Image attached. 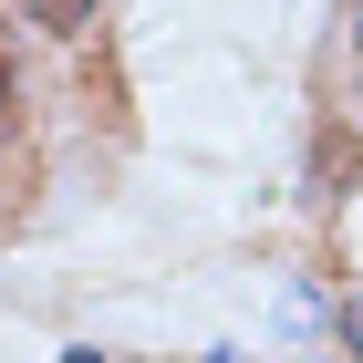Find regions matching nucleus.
Returning a JSON list of instances; mask_svg holds the SVG:
<instances>
[{"label": "nucleus", "mask_w": 363, "mask_h": 363, "mask_svg": "<svg viewBox=\"0 0 363 363\" xmlns=\"http://www.w3.org/2000/svg\"><path fill=\"white\" fill-rule=\"evenodd\" d=\"M42 21H52V31H84V21H94V0H42Z\"/></svg>", "instance_id": "f257e3e1"}, {"label": "nucleus", "mask_w": 363, "mask_h": 363, "mask_svg": "<svg viewBox=\"0 0 363 363\" xmlns=\"http://www.w3.org/2000/svg\"><path fill=\"white\" fill-rule=\"evenodd\" d=\"M11 104H21V73H11V42H0V125H11Z\"/></svg>", "instance_id": "f03ea898"}, {"label": "nucleus", "mask_w": 363, "mask_h": 363, "mask_svg": "<svg viewBox=\"0 0 363 363\" xmlns=\"http://www.w3.org/2000/svg\"><path fill=\"white\" fill-rule=\"evenodd\" d=\"M342 322H353V342H363V311H342Z\"/></svg>", "instance_id": "7ed1b4c3"}, {"label": "nucleus", "mask_w": 363, "mask_h": 363, "mask_svg": "<svg viewBox=\"0 0 363 363\" xmlns=\"http://www.w3.org/2000/svg\"><path fill=\"white\" fill-rule=\"evenodd\" d=\"M62 363H104V353H62Z\"/></svg>", "instance_id": "20e7f679"}]
</instances>
